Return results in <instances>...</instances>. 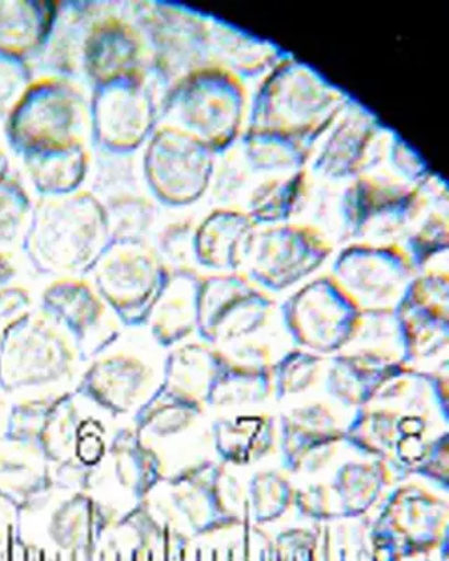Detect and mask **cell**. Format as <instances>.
I'll return each mask as SVG.
<instances>
[{
  "mask_svg": "<svg viewBox=\"0 0 449 561\" xmlns=\"http://www.w3.org/2000/svg\"><path fill=\"white\" fill-rule=\"evenodd\" d=\"M323 357L309 351L293 348L273 363V396L283 400L309 392L322 377Z\"/></svg>",
  "mask_w": 449,
  "mask_h": 561,
  "instance_id": "cell-25",
  "label": "cell"
},
{
  "mask_svg": "<svg viewBox=\"0 0 449 561\" xmlns=\"http://www.w3.org/2000/svg\"><path fill=\"white\" fill-rule=\"evenodd\" d=\"M431 400L437 413L441 415L444 423H449V369L448 359H444L441 367L433 370H424Z\"/></svg>",
  "mask_w": 449,
  "mask_h": 561,
  "instance_id": "cell-28",
  "label": "cell"
},
{
  "mask_svg": "<svg viewBox=\"0 0 449 561\" xmlns=\"http://www.w3.org/2000/svg\"><path fill=\"white\" fill-rule=\"evenodd\" d=\"M102 466H107L114 483L134 500V505L147 503L166 480L161 455L133 425L118 428L110 438L107 458Z\"/></svg>",
  "mask_w": 449,
  "mask_h": 561,
  "instance_id": "cell-15",
  "label": "cell"
},
{
  "mask_svg": "<svg viewBox=\"0 0 449 561\" xmlns=\"http://www.w3.org/2000/svg\"><path fill=\"white\" fill-rule=\"evenodd\" d=\"M281 318L297 348L333 357L357 337L362 312L332 275H324L292 294L283 304Z\"/></svg>",
  "mask_w": 449,
  "mask_h": 561,
  "instance_id": "cell-1",
  "label": "cell"
},
{
  "mask_svg": "<svg viewBox=\"0 0 449 561\" xmlns=\"http://www.w3.org/2000/svg\"><path fill=\"white\" fill-rule=\"evenodd\" d=\"M274 302L246 279L221 277L199 285L198 329L214 347L252 337L266 328Z\"/></svg>",
  "mask_w": 449,
  "mask_h": 561,
  "instance_id": "cell-7",
  "label": "cell"
},
{
  "mask_svg": "<svg viewBox=\"0 0 449 561\" xmlns=\"http://www.w3.org/2000/svg\"><path fill=\"white\" fill-rule=\"evenodd\" d=\"M199 285L189 275L169 278L148 320L159 347L172 350L197 333Z\"/></svg>",
  "mask_w": 449,
  "mask_h": 561,
  "instance_id": "cell-19",
  "label": "cell"
},
{
  "mask_svg": "<svg viewBox=\"0 0 449 561\" xmlns=\"http://www.w3.org/2000/svg\"><path fill=\"white\" fill-rule=\"evenodd\" d=\"M293 510L302 518L314 524H331L341 520L336 500L329 483H311L306 488L296 489Z\"/></svg>",
  "mask_w": 449,
  "mask_h": 561,
  "instance_id": "cell-26",
  "label": "cell"
},
{
  "mask_svg": "<svg viewBox=\"0 0 449 561\" xmlns=\"http://www.w3.org/2000/svg\"><path fill=\"white\" fill-rule=\"evenodd\" d=\"M211 439L219 463L247 468L273 454L278 440L277 423L266 413L219 417L211 425Z\"/></svg>",
  "mask_w": 449,
  "mask_h": 561,
  "instance_id": "cell-16",
  "label": "cell"
},
{
  "mask_svg": "<svg viewBox=\"0 0 449 561\" xmlns=\"http://www.w3.org/2000/svg\"><path fill=\"white\" fill-rule=\"evenodd\" d=\"M206 405L158 385L147 403L133 415V427L149 440H171L186 435L206 414Z\"/></svg>",
  "mask_w": 449,
  "mask_h": 561,
  "instance_id": "cell-20",
  "label": "cell"
},
{
  "mask_svg": "<svg viewBox=\"0 0 449 561\" xmlns=\"http://www.w3.org/2000/svg\"><path fill=\"white\" fill-rule=\"evenodd\" d=\"M268 131L302 140L327 127L347 102L303 65L283 64L267 88Z\"/></svg>",
  "mask_w": 449,
  "mask_h": 561,
  "instance_id": "cell-6",
  "label": "cell"
},
{
  "mask_svg": "<svg viewBox=\"0 0 449 561\" xmlns=\"http://www.w3.org/2000/svg\"><path fill=\"white\" fill-rule=\"evenodd\" d=\"M354 248L338 255L332 277L362 313L393 312L417 275L411 257L396 245Z\"/></svg>",
  "mask_w": 449,
  "mask_h": 561,
  "instance_id": "cell-5",
  "label": "cell"
},
{
  "mask_svg": "<svg viewBox=\"0 0 449 561\" xmlns=\"http://www.w3.org/2000/svg\"><path fill=\"white\" fill-rule=\"evenodd\" d=\"M402 360L408 367L446 353L449 345L447 273L416 275L395 310Z\"/></svg>",
  "mask_w": 449,
  "mask_h": 561,
  "instance_id": "cell-8",
  "label": "cell"
},
{
  "mask_svg": "<svg viewBox=\"0 0 449 561\" xmlns=\"http://www.w3.org/2000/svg\"><path fill=\"white\" fill-rule=\"evenodd\" d=\"M272 367L242 363L227 354L221 373L208 394L207 409L251 408L267 402L273 396Z\"/></svg>",
  "mask_w": 449,
  "mask_h": 561,
  "instance_id": "cell-21",
  "label": "cell"
},
{
  "mask_svg": "<svg viewBox=\"0 0 449 561\" xmlns=\"http://www.w3.org/2000/svg\"><path fill=\"white\" fill-rule=\"evenodd\" d=\"M369 530L401 558L438 552L449 539L448 501L423 485L399 484L379 503Z\"/></svg>",
  "mask_w": 449,
  "mask_h": 561,
  "instance_id": "cell-4",
  "label": "cell"
},
{
  "mask_svg": "<svg viewBox=\"0 0 449 561\" xmlns=\"http://www.w3.org/2000/svg\"><path fill=\"white\" fill-rule=\"evenodd\" d=\"M377 125L362 112L347 114L336 131L324 144L316 167L323 175H350L361 168L368 148L377 137Z\"/></svg>",
  "mask_w": 449,
  "mask_h": 561,
  "instance_id": "cell-22",
  "label": "cell"
},
{
  "mask_svg": "<svg viewBox=\"0 0 449 561\" xmlns=\"http://www.w3.org/2000/svg\"><path fill=\"white\" fill-rule=\"evenodd\" d=\"M278 449L289 474L321 472L343 445L344 427L323 403L289 409L278 420Z\"/></svg>",
  "mask_w": 449,
  "mask_h": 561,
  "instance_id": "cell-10",
  "label": "cell"
},
{
  "mask_svg": "<svg viewBox=\"0 0 449 561\" xmlns=\"http://www.w3.org/2000/svg\"><path fill=\"white\" fill-rule=\"evenodd\" d=\"M296 485L279 470H261L249 480L246 507L256 526L276 524L293 508Z\"/></svg>",
  "mask_w": 449,
  "mask_h": 561,
  "instance_id": "cell-24",
  "label": "cell"
},
{
  "mask_svg": "<svg viewBox=\"0 0 449 561\" xmlns=\"http://www.w3.org/2000/svg\"><path fill=\"white\" fill-rule=\"evenodd\" d=\"M399 561H448V545L442 546L438 552L414 556V558H401Z\"/></svg>",
  "mask_w": 449,
  "mask_h": 561,
  "instance_id": "cell-29",
  "label": "cell"
},
{
  "mask_svg": "<svg viewBox=\"0 0 449 561\" xmlns=\"http://www.w3.org/2000/svg\"><path fill=\"white\" fill-rule=\"evenodd\" d=\"M399 412L383 405L369 404L356 410L350 423L344 427L343 445H347L364 459L391 462L398 440Z\"/></svg>",
  "mask_w": 449,
  "mask_h": 561,
  "instance_id": "cell-23",
  "label": "cell"
},
{
  "mask_svg": "<svg viewBox=\"0 0 449 561\" xmlns=\"http://www.w3.org/2000/svg\"><path fill=\"white\" fill-rule=\"evenodd\" d=\"M48 308L71 334L83 363H92L117 343L118 329L104 323L106 309L89 288L78 284L54 288L48 295Z\"/></svg>",
  "mask_w": 449,
  "mask_h": 561,
  "instance_id": "cell-14",
  "label": "cell"
},
{
  "mask_svg": "<svg viewBox=\"0 0 449 561\" xmlns=\"http://www.w3.org/2000/svg\"><path fill=\"white\" fill-rule=\"evenodd\" d=\"M169 508L193 535L206 536L243 525L246 495L225 465L198 460L166 478Z\"/></svg>",
  "mask_w": 449,
  "mask_h": 561,
  "instance_id": "cell-3",
  "label": "cell"
},
{
  "mask_svg": "<svg viewBox=\"0 0 449 561\" xmlns=\"http://www.w3.org/2000/svg\"><path fill=\"white\" fill-rule=\"evenodd\" d=\"M252 270L263 288L281 293L306 279L331 254L327 244L309 229L277 227L266 233Z\"/></svg>",
  "mask_w": 449,
  "mask_h": 561,
  "instance_id": "cell-11",
  "label": "cell"
},
{
  "mask_svg": "<svg viewBox=\"0 0 449 561\" xmlns=\"http://www.w3.org/2000/svg\"><path fill=\"white\" fill-rule=\"evenodd\" d=\"M412 476H417L437 490L449 491V434H442L431 438L426 458L413 470Z\"/></svg>",
  "mask_w": 449,
  "mask_h": 561,
  "instance_id": "cell-27",
  "label": "cell"
},
{
  "mask_svg": "<svg viewBox=\"0 0 449 561\" xmlns=\"http://www.w3.org/2000/svg\"><path fill=\"white\" fill-rule=\"evenodd\" d=\"M159 383L151 363L141 355L108 350L90 363L74 392L116 419L137 413Z\"/></svg>",
  "mask_w": 449,
  "mask_h": 561,
  "instance_id": "cell-9",
  "label": "cell"
},
{
  "mask_svg": "<svg viewBox=\"0 0 449 561\" xmlns=\"http://www.w3.org/2000/svg\"><path fill=\"white\" fill-rule=\"evenodd\" d=\"M55 488L53 465L37 444L0 439V499L18 513L43 505Z\"/></svg>",
  "mask_w": 449,
  "mask_h": 561,
  "instance_id": "cell-13",
  "label": "cell"
},
{
  "mask_svg": "<svg viewBox=\"0 0 449 561\" xmlns=\"http://www.w3.org/2000/svg\"><path fill=\"white\" fill-rule=\"evenodd\" d=\"M407 367L401 359L381 351H346L333 355L324 377V390L343 408H367L383 385Z\"/></svg>",
  "mask_w": 449,
  "mask_h": 561,
  "instance_id": "cell-12",
  "label": "cell"
},
{
  "mask_svg": "<svg viewBox=\"0 0 449 561\" xmlns=\"http://www.w3.org/2000/svg\"><path fill=\"white\" fill-rule=\"evenodd\" d=\"M388 466L379 460H348L334 472L329 488L336 500L341 519L367 518L393 483Z\"/></svg>",
  "mask_w": 449,
  "mask_h": 561,
  "instance_id": "cell-17",
  "label": "cell"
},
{
  "mask_svg": "<svg viewBox=\"0 0 449 561\" xmlns=\"http://www.w3.org/2000/svg\"><path fill=\"white\" fill-rule=\"evenodd\" d=\"M78 359L61 330L45 319L20 318L0 339V388L13 392L57 383L71 377Z\"/></svg>",
  "mask_w": 449,
  "mask_h": 561,
  "instance_id": "cell-2",
  "label": "cell"
},
{
  "mask_svg": "<svg viewBox=\"0 0 449 561\" xmlns=\"http://www.w3.org/2000/svg\"><path fill=\"white\" fill-rule=\"evenodd\" d=\"M225 358L223 350L204 342L180 344L164 358L161 383L207 408Z\"/></svg>",
  "mask_w": 449,
  "mask_h": 561,
  "instance_id": "cell-18",
  "label": "cell"
}]
</instances>
